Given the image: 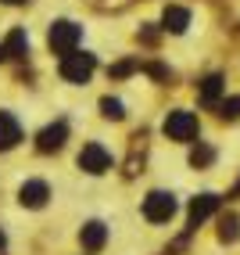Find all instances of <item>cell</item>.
Listing matches in <instances>:
<instances>
[{
    "instance_id": "26",
    "label": "cell",
    "mask_w": 240,
    "mask_h": 255,
    "mask_svg": "<svg viewBox=\"0 0 240 255\" xmlns=\"http://www.w3.org/2000/svg\"><path fill=\"white\" fill-rule=\"evenodd\" d=\"M233 194H240V183H237V187H233Z\"/></svg>"
},
{
    "instance_id": "11",
    "label": "cell",
    "mask_w": 240,
    "mask_h": 255,
    "mask_svg": "<svg viewBox=\"0 0 240 255\" xmlns=\"http://www.w3.org/2000/svg\"><path fill=\"white\" fill-rule=\"evenodd\" d=\"M186 25H190V11L186 7H165V14H161V29H168V32H186Z\"/></svg>"
},
{
    "instance_id": "19",
    "label": "cell",
    "mask_w": 240,
    "mask_h": 255,
    "mask_svg": "<svg viewBox=\"0 0 240 255\" xmlns=\"http://www.w3.org/2000/svg\"><path fill=\"white\" fill-rule=\"evenodd\" d=\"M219 119H240V97H226L219 105Z\"/></svg>"
},
{
    "instance_id": "25",
    "label": "cell",
    "mask_w": 240,
    "mask_h": 255,
    "mask_svg": "<svg viewBox=\"0 0 240 255\" xmlns=\"http://www.w3.org/2000/svg\"><path fill=\"white\" fill-rule=\"evenodd\" d=\"M0 248H4V230H0Z\"/></svg>"
},
{
    "instance_id": "15",
    "label": "cell",
    "mask_w": 240,
    "mask_h": 255,
    "mask_svg": "<svg viewBox=\"0 0 240 255\" xmlns=\"http://www.w3.org/2000/svg\"><path fill=\"white\" fill-rule=\"evenodd\" d=\"M100 115L111 119V123H122V119H126V105L118 97H100Z\"/></svg>"
},
{
    "instance_id": "23",
    "label": "cell",
    "mask_w": 240,
    "mask_h": 255,
    "mask_svg": "<svg viewBox=\"0 0 240 255\" xmlns=\"http://www.w3.org/2000/svg\"><path fill=\"white\" fill-rule=\"evenodd\" d=\"M0 61H7V50H4V43H0Z\"/></svg>"
},
{
    "instance_id": "14",
    "label": "cell",
    "mask_w": 240,
    "mask_h": 255,
    "mask_svg": "<svg viewBox=\"0 0 240 255\" xmlns=\"http://www.w3.org/2000/svg\"><path fill=\"white\" fill-rule=\"evenodd\" d=\"M237 237H240V219L237 216H222L219 219V241L222 245H233Z\"/></svg>"
},
{
    "instance_id": "21",
    "label": "cell",
    "mask_w": 240,
    "mask_h": 255,
    "mask_svg": "<svg viewBox=\"0 0 240 255\" xmlns=\"http://www.w3.org/2000/svg\"><path fill=\"white\" fill-rule=\"evenodd\" d=\"M147 72H151L154 79H161V83H165L168 76H172V72H168V69H165V65H158V61H154V65H147Z\"/></svg>"
},
{
    "instance_id": "18",
    "label": "cell",
    "mask_w": 240,
    "mask_h": 255,
    "mask_svg": "<svg viewBox=\"0 0 240 255\" xmlns=\"http://www.w3.org/2000/svg\"><path fill=\"white\" fill-rule=\"evenodd\" d=\"M212 158H215V151H212L208 144H197V147L190 151V165H194V169H204V165H212Z\"/></svg>"
},
{
    "instance_id": "9",
    "label": "cell",
    "mask_w": 240,
    "mask_h": 255,
    "mask_svg": "<svg viewBox=\"0 0 240 255\" xmlns=\"http://www.w3.org/2000/svg\"><path fill=\"white\" fill-rule=\"evenodd\" d=\"M79 245L86 248V252H100V248L108 245V227L97 223V219H93V223H86V227L79 230Z\"/></svg>"
},
{
    "instance_id": "2",
    "label": "cell",
    "mask_w": 240,
    "mask_h": 255,
    "mask_svg": "<svg viewBox=\"0 0 240 255\" xmlns=\"http://www.w3.org/2000/svg\"><path fill=\"white\" fill-rule=\"evenodd\" d=\"M97 69V58L86 54V50H72V54L61 58V79L65 83H86Z\"/></svg>"
},
{
    "instance_id": "10",
    "label": "cell",
    "mask_w": 240,
    "mask_h": 255,
    "mask_svg": "<svg viewBox=\"0 0 240 255\" xmlns=\"http://www.w3.org/2000/svg\"><path fill=\"white\" fill-rule=\"evenodd\" d=\"M215 209H219V194H197L190 201V227H201Z\"/></svg>"
},
{
    "instance_id": "3",
    "label": "cell",
    "mask_w": 240,
    "mask_h": 255,
    "mask_svg": "<svg viewBox=\"0 0 240 255\" xmlns=\"http://www.w3.org/2000/svg\"><path fill=\"white\" fill-rule=\"evenodd\" d=\"M197 133H201V126H197V115L194 112L176 108V112L165 115V137L168 140H194Z\"/></svg>"
},
{
    "instance_id": "22",
    "label": "cell",
    "mask_w": 240,
    "mask_h": 255,
    "mask_svg": "<svg viewBox=\"0 0 240 255\" xmlns=\"http://www.w3.org/2000/svg\"><path fill=\"white\" fill-rule=\"evenodd\" d=\"M136 40H144V43H154V40H158V29H151V25H144L140 32H136Z\"/></svg>"
},
{
    "instance_id": "7",
    "label": "cell",
    "mask_w": 240,
    "mask_h": 255,
    "mask_svg": "<svg viewBox=\"0 0 240 255\" xmlns=\"http://www.w3.org/2000/svg\"><path fill=\"white\" fill-rule=\"evenodd\" d=\"M47 198H50V187H47L43 180H25V183L18 187V201H22L25 209H43Z\"/></svg>"
},
{
    "instance_id": "16",
    "label": "cell",
    "mask_w": 240,
    "mask_h": 255,
    "mask_svg": "<svg viewBox=\"0 0 240 255\" xmlns=\"http://www.w3.org/2000/svg\"><path fill=\"white\" fill-rule=\"evenodd\" d=\"M136 69H140V61H136V58H122V61L108 65V79H126V76H133Z\"/></svg>"
},
{
    "instance_id": "13",
    "label": "cell",
    "mask_w": 240,
    "mask_h": 255,
    "mask_svg": "<svg viewBox=\"0 0 240 255\" xmlns=\"http://www.w3.org/2000/svg\"><path fill=\"white\" fill-rule=\"evenodd\" d=\"M4 50H7V58H25V54H29V36H25V29H11V36L4 40Z\"/></svg>"
},
{
    "instance_id": "12",
    "label": "cell",
    "mask_w": 240,
    "mask_h": 255,
    "mask_svg": "<svg viewBox=\"0 0 240 255\" xmlns=\"http://www.w3.org/2000/svg\"><path fill=\"white\" fill-rule=\"evenodd\" d=\"M222 90H226V79H222V76H208V79H201L197 97H201V105H215V101L222 97Z\"/></svg>"
},
{
    "instance_id": "1",
    "label": "cell",
    "mask_w": 240,
    "mask_h": 255,
    "mask_svg": "<svg viewBox=\"0 0 240 255\" xmlns=\"http://www.w3.org/2000/svg\"><path fill=\"white\" fill-rule=\"evenodd\" d=\"M79 40H82V29L76 25V22H68V18H58L54 25H50V32H47V43H50V50L54 54H72V50L79 47Z\"/></svg>"
},
{
    "instance_id": "4",
    "label": "cell",
    "mask_w": 240,
    "mask_h": 255,
    "mask_svg": "<svg viewBox=\"0 0 240 255\" xmlns=\"http://www.w3.org/2000/svg\"><path fill=\"white\" fill-rule=\"evenodd\" d=\"M176 216V198L165 191H151L144 198V219L147 223H168Z\"/></svg>"
},
{
    "instance_id": "17",
    "label": "cell",
    "mask_w": 240,
    "mask_h": 255,
    "mask_svg": "<svg viewBox=\"0 0 240 255\" xmlns=\"http://www.w3.org/2000/svg\"><path fill=\"white\" fill-rule=\"evenodd\" d=\"M136 4V0H93V7L100 11V14H122V11H129Z\"/></svg>"
},
{
    "instance_id": "6",
    "label": "cell",
    "mask_w": 240,
    "mask_h": 255,
    "mask_svg": "<svg viewBox=\"0 0 240 255\" xmlns=\"http://www.w3.org/2000/svg\"><path fill=\"white\" fill-rule=\"evenodd\" d=\"M68 140V123L65 119H58V123H50L40 129V137H36V151L40 155H54V151H61Z\"/></svg>"
},
{
    "instance_id": "8",
    "label": "cell",
    "mask_w": 240,
    "mask_h": 255,
    "mask_svg": "<svg viewBox=\"0 0 240 255\" xmlns=\"http://www.w3.org/2000/svg\"><path fill=\"white\" fill-rule=\"evenodd\" d=\"M22 140V123L11 112H0V151H11Z\"/></svg>"
},
{
    "instance_id": "24",
    "label": "cell",
    "mask_w": 240,
    "mask_h": 255,
    "mask_svg": "<svg viewBox=\"0 0 240 255\" xmlns=\"http://www.w3.org/2000/svg\"><path fill=\"white\" fill-rule=\"evenodd\" d=\"M4 4H29V0H4Z\"/></svg>"
},
{
    "instance_id": "5",
    "label": "cell",
    "mask_w": 240,
    "mask_h": 255,
    "mask_svg": "<svg viewBox=\"0 0 240 255\" xmlns=\"http://www.w3.org/2000/svg\"><path fill=\"white\" fill-rule=\"evenodd\" d=\"M79 169H82V173H90V176L108 173V169H111V155H108V147H100L97 140L82 144V151H79Z\"/></svg>"
},
{
    "instance_id": "20",
    "label": "cell",
    "mask_w": 240,
    "mask_h": 255,
    "mask_svg": "<svg viewBox=\"0 0 240 255\" xmlns=\"http://www.w3.org/2000/svg\"><path fill=\"white\" fill-rule=\"evenodd\" d=\"M122 173H126L129 180H133L136 173H144V158H136V155H129V158H126V169H122Z\"/></svg>"
}]
</instances>
